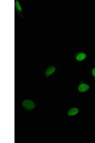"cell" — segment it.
<instances>
[{
    "label": "cell",
    "mask_w": 95,
    "mask_h": 143,
    "mask_svg": "<svg viewBox=\"0 0 95 143\" xmlns=\"http://www.w3.org/2000/svg\"><path fill=\"white\" fill-rule=\"evenodd\" d=\"M22 104L24 108L28 110L33 109L35 106L33 102L31 100L28 99L24 100L22 102Z\"/></svg>",
    "instance_id": "6da1fadb"
},
{
    "label": "cell",
    "mask_w": 95,
    "mask_h": 143,
    "mask_svg": "<svg viewBox=\"0 0 95 143\" xmlns=\"http://www.w3.org/2000/svg\"><path fill=\"white\" fill-rule=\"evenodd\" d=\"M90 88V86L88 84L85 82H82L78 85L77 90L79 92L83 93L88 91Z\"/></svg>",
    "instance_id": "7a4b0ae2"
},
{
    "label": "cell",
    "mask_w": 95,
    "mask_h": 143,
    "mask_svg": "<svg viewBox=\"0 0 95 143\" xmlns=\"http://www.w3.org/2000/svg\"><path fill=\"white\" fill-rule=\"evenodd\" d=\"M56 70V67L54 66H51L48 67L44 72V75L45 77H48L52 75Z\"/></svg>",
    "instance_id": "3957f363"
},
{
    "label": "cell",
    "mask_w": 95,
    "mask_h": 143,
    "mask_svg": "<svg viewBox=\"0 0 95 143\" xmlns=\"http://www.w3.org/2000/svg\"><path fill=\"white\" fill-rule=\"evenodd\" d=\"M79 112V109L77 107H74L71 108L68 110L67 114L69 117L73 116L77 114Z\"/></svg>",
    "instance_id": "277c9868"
},
{
    "label": "cell",
    "mask_w": 95,
    "mask_h": 143,
    "mask_svg": "<svg viewBox=\"0 0 95 143\" xmlns=\"http://www.w3.org/2000/svg\"><path fill=\"white\" fill-rule=\"evenodd\" d=\"M86 57V54L85 53L83 52H80L76 55L75 59L77 61L80 62L85 60Z\"/></svg>",
    "instance_id": "5b68a950"
},
{
    "label": "cell",
    "mask_w": 95,
    "mask_h": 143,
    "mask_svg": "<svg viewBox=\"0 0 95 143\" xmlns=\"http://www.w3.org/2000/svg\"><path fill=\"white\" fill-rule=\"evenodd\" d=\"M14 5L15 7L17 10L19 12L21 13L22 11V8L21 6L17 0H16L15 2Z\"/></svg>",
    "instance_id": "8992f818"
},
{
    "label": "cell",
    "mask_w": 95,
    "mask_h": 143,
    "mask_svg": "<svg viewBox=\"0 0 95 143\" xmlns=\"http://www.w3.org/2000/svg\"><path fill=\"white\" fill-rule=\"evenodd\" d=\"M91 73L92 76L95 78V67L93 68L92 69Z\"/></svg>",
    "instance_id": "52a82bcc"
}]
</instances>
